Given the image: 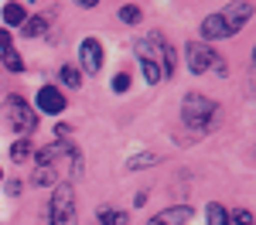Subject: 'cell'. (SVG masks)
<instances>
[{
	"label": "cell",
	"instance_id": "1",
	"mask_svg": "<svg viewBox=\"0 0 256 225\" xmlns=\"http://www.w3.org/2000/svg\"><path fill=\"white\" fill-rule=\"evenodd\" d=\"M253 3H229V7H218L216 14H208V17L202 20V44H208V41H226L232 38V34H239L246 24H250V17H253Z\"/></svg>",
	"mask_w": 256,
	"mask_h": 225
},
{
	"label": "cell",
	"instance_id": "2",
	"mask_svg": "<svg viewBox=\"0 0 256 225\" xmlns=\"http://www.w3.org/2000/svg\"><path fill=\"white\" fill-rule=\"evenodd\" d=\"M181 123L192 130V133H208L218 123V106L202 92H184L181 99Z\"/></svg>",
	"mask_w": 256,
	"mask_h": 225
},
{
	"label": "cell",
	"instance_id": "3",
	"mask_svg": "<svg viewBox=\"0 0 256 225\" xmlns=\"http://www.w3.org/2000/svg\"><path fill=\"white\" fill-rule=\"evenodd\" d=\"M44 222H48V225H79V212H76V188H72L68 181L55 184Z\"/></svg>",
	"mask_w": 256,
	"mask_h": 225
},
{
	"label": "cell",
	"instance_id": "4",
	"mask_svg": "<svg viewBox=\"0 0 256 225\" xmlns=\"http://www.w3.org/2000/svg\"><path fill=\"white\" fill-rule=\"evenodd\" d=\"M134 55H137V61H140L144 82H147V85H158V82L164 79V75H160V55H158V31L134 41Z\"/></svg>",
	"mask_w": 256,
	"mask_h": 225
},
{
	"label": "cell",
	"instance_id": "5",
	"mask_svg": "<svg viewBox=\"0 0 256 225\" xmlns=\"http://www.w3.org/2000/svg\"><path fill=\"white\" fill-rule=\"evenodd\" d=\"M4 113H7V120H10V126L18 130L20 137H28L34 126H38V113L28 106V102L20 99V96H7V102H4Z\"/></svg>",
	"mask_w": 256,
	"mask_h": 225
},
{
	"label": "cell",
	"instance_id": "6",
	"mask_svg": "<svg viewBox=\"0 0 256 225\" xmlns=\"http://www.w3.org/2000/svg\"><path fill=\"white\" fill-rule=\"evenodd\" d=\"M184 55H188V72H192V75L208 72V68L216 65V58H218L216 51H212V44H202V41H188Z\"/></svg>",
	"mask_w": 256,
	"mask_h": 225
},
{
	"label": "cell",
	"instance_id": "7",
	"mask_svg": "<svg viewBox=\"0 0 256 225\" xmlns=\"http://www.w3.org/2000/svg\"><path fill=\"white\" fill-rule=\"evenodd\" d=\"M102 44H99L96 38H86L79 44V68L82 72H89V75H96L99 68H102Z\"/></svg>",
	"mask_w": 256,
	"mask_h": 225
},
{
	"label": "cell",
	"instance_id": "8",
	"mask_svg": "<svg viewBox=\"0 0 256 225\" xmlns=\"http://www.w3.org/2000/svg\"><path fill=\"white\" fill-rule=\"evenodd\" d=\"M34 113H48V116L65 113V92H62L58 85H41L38 89V109Z\"/></svg>",
	"mask_w": 256,
	"mask_h": 225
},
{
	"label": "cell",
	"instance_id": "9",
	"mask_svg": "<svg viewBox=\"0 0 256 225\" xmlns=\"http://www.w3.org/2000/svg\"><path fill=\"white\" fill-rule=\"evenodd\" d=\"M0 61L7 65V72H24V58L18 55L14 41H10V34L4 27H0Z\"/></svg>",
	"mask_w": 256,
	"mask_h": 225
},
{
	"label": "cell",
	"instance_id": "10",
	"mask_svg": "<svg viewBox=\"0 0 256 225\" xmlns=\"http://www.w3.org/2000/svg\"><path fill=\"white\" fill-rule=\"evenodd\" d=\"M158 55H160V75L171 79L174 68H178V55H174V44L164 41V34H158Z\"/></svg>",
	"mask_w": 256,
	"mask_h": 225
},
{
	"label": "cell",
	"instance_id": "11",
	"mask_svg": "<svg viewBox=\"0 0 256 225\" xmlns=\"http://www.w3.org/2000/svg\"><path fill=\"white\" fill-rule=\"evenodd\" d=\"M192 219V208L188 205H174V208H164L160 215H154L150 222H158V225H184Z\"/></svg>",
	"mask_w": 256,
	"mask_h": 225
},
{
	"label": "cell",
	"instance_id": "12",
	"mask_svg": "<svg viewBox=\"0 0 256 225\" xmlns=\"http://www.w3.org/2000/svg\"><path fill=\"white\" fill-rule=\"evenodd\" d=\"M58 178H62L58 164H34L31 184H34V188H52V184H58Z\"/></svg>",
	"mask_w": 256,
	"mask_h": 225
},
{
	"label": "cell",
	"instance_id": "13",
	"mask_svg": "<svg viewBox=\"0 0 256 225\" xmlns=\"http://www.w3.org/2000/svg\"><path fill=\"white\" fill-rule=\"evenodd\" d=\"M20 31H24L28 38H44V31H48V17H44V14H28V20L20 24Z\"/></svg>",
	"mask_w": 256,
	"mask_h": 225
},
{
	"label": "cell",
	"instance_id": "14",
	"mask_svg": "<svg viewBox=\"0 0 256 225\" xmlns=\"http://www.w3.org/2000/svg\"><path fill=\"white\" fill-rule=\"evenodd\" d=\"M4 20L10 24V27H20L24 20H28V10H24V3H4Z\"/></svg>",
	"mask_w": 256,
	"mask_h": 225
},
{
	"label": "cell",
	"instance_id": "15",
	"mask_svg": "<svg viewBox=\"0 0 256 225\" xmlns=\"http://www.w3.org/2000/svg\"><path fill=\"white\" fill-rule=\"evenodd\" d=\"M58 79H62V85H65V89H79V85H82L79 68H76V65H68V61L58 68Z\"/></svg>",
	"mask_w": 256,
	"mask_h": 225
},
{
	"label": "cell",
	"instance_id": "16",
	"mask_svg": "<svg viewBox=\"0 0 256 225\" xmlns=\"http://www.w3.org/2000/svg\"><path fill=\"white\" fill-rule=\"evenodd\" d=\"M99 225H130V215L116 208H99Z\"/></svg>",
	"mask_w": 256,
	"mask_h": 225
},
{
	"label": "cell",
	"instance_id": "17",
	"mask_svg": "<svg viewBox=\"0 0 256 225\" xmlns=\"http://www.w3.org/2000/svg\"><path fill=\"white\" fill-rule=\"evenodd\" d=\"M116 17L123 20V24H140V17H144V10H140L137 3H120Z\"/></svg>",
	"mask_w": 256,
	"mask_h": 225
},
{
	"label": "cell",
	"instance_id": "18",
	"mask_svg": "<svg viewBox=\"0 0 256 225\" xmlns=\"http://www.w3.org/2000/svg\"><path fill=\"white\" fill-rule=\"evenodd\" d=\"M28 157H31V143H28V137H20V140L10 143V161L14 164H24Z\"/></svg>",
	"mask_w": 256,
	"mask_h": 225
},
{
	"label": "cell",
	"instance_id": "19",
	"mask_svg": "<svg viewBox=\"0 0 256 225\" xmlns=\"http://www.w3.org/2000/svg\"><path fill=\"white\" fill-rule=\"evenodd\" d=\"M205 219H208V225H229V212H226L218 202H212L208 208H205Z\"/></svg>",
	"mask_w": 256,
	"mask_h": 225
},
{
	"label": "cell",
	"instance_id": "20",
	"mask_svg": "<svg viewBox=\"0 0 256 225\" xmlns=\"http://www.w3.org/2000/svg\"><path fill=\"white\" fill-rule=\"evenodd\" d=\"M158 161H160L158 154H134V157L126 161V167H130V171H140V167H154Z\"/></svg>",
	"mask_w": 256,
	"mask_h": 225
},
{
	"label": "cell",
	"instance_id": "21",
	"mask_svg": "<svg viewBox=\"0 0 256 225\" xmlns=\"http://www.w3.org/2000/svg\"><path fill=\"white\" fill-rule=\"evenodd\" d=\"M229 225H253V215H250L246 208H236V212L229 215Z\"/></svg>",
	"mask_w": 256,
	"mask_h": 225
},
{
	"label": "cell",
	"instance_id": "22",
	"mask_svg": "<svg viewBox=\"0 0 256 225\" xmlns=\"http://www.w3.org/2000/svg\"><path fill=\"white\" fill-rule=\"evenodd\" d=\"M126 89H130V75H126V72L113 75V92H126Z\"/></svg>",
	"mask_w": 256,
	"mask_h": 225
},
{
	"label": "cell",
	"instance_id": "23",
	"mask_svg": "<svg viewBox=\"0 0 256 225\" xmlns=\"http://www.w3.org/2000/svg\"><path fill=\"white\" fill-rule=\"evenodd\" d=\"M0 178H4V171H0Z\"/></svg>",
	"mask_w": 256,
	"mask_h": 225
}]
</instances>
